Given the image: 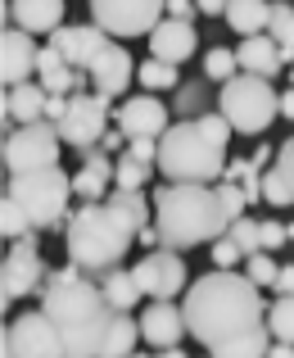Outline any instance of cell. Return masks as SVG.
Segmentation results:
<instances>
[{"label":"cell","mask_w":294,"mask_h":358,"mask_svg":"<svg viewBox=\"0 0 294 358\" xmlns=\"http://www.w3.org/2000/svg\"><path fill=\"white\" fill-rule=\"evenodd\" d=\"M182 313H186V331L204 345L208 354L235 345L253 331H267V308L263 295L244 272H204L191 281V290L182 295Z\"/></svg>","instance_id":"cell-1"},{"label":"cell","mask_w":294,"mask_h":358,"mask_svg":"<svg viewBox=\"0 0 294 358\" xmlns=\"http://www.w3.org/2000/svg\"><path fill=\"white\" fill-rule=\"evenodd\" d=\"M41 313L59 327L64 358H104L118 331V308L104 299L100 281H91L82 268H50L41 286Z\"/></svg>","instance_id":"cell-2"},{"label":"cell","mask_w":294,"mask_h":358,"mask_svg":"<svg viewBox=\"0 0 294 358\" xmlns=\"http://www.w3.org/2000/svg\"><path fill=\"white\" fill-rule=\"evenodd\" d=\"M154 231L163 250L182 254L195 245H217L231 231V213L222 209L217 186H159L154 191Z\"/></svg>","instance_id":"cell-3"},{"label":"cell","mask_w":294,"mask_h":358,"mask_svg":"<svg viewBox=\"0 0 294 358\" xmlns=\"http://www.w3.org/2000/svg\"><path fill=\"white\" fill-rule=\"evenodd\" d=\"M136 236H140V227L122 209H113L109 200H91L82 209H73L68 227H64L68 263L82 268L91 281H100L113 268H122V254L136 245Z\"/></svg>","instance_id":"cell-4"},{"label":"cell","mask_w":294,"mask_h":358,"mask_svg":"<svg viewBox=\"0 0 294 358\" xmlns=\"http://www.w3.org/2000/svg\"><path fill=\"white\" fill-rule=\"evenodd\" d=\"M159 173L172 186H213L226 177V150L199 131V122L182 118L159 141Z\"/></svg>","instance_id":"cell-5"},{"label":"cell","mask_w":294,"mask_h":358,"mask_svg":"<svg viewBox=\"0 0 294 358\" xmlns=\"http://www.w3.org/2000/svg\"><path fill=\"white\" fill-rule=\"evenodd\" d=\"M9 200L27 213L32 231L45 227H68V200H73V177L59 173V168H41V173H23V177H9Z\"/></svg>","instance_id":"cell-6"},{"label":"cell","mask_w":294,"mask_h":358,"mask_svg":"<svg viewBox=\"0 0 294 358\" xmlns=\"http://www.w3.org/2000/svg\"><path fill=\"white\" fill-rule=\"evenodd\" d=\"M217 114L231 122V131L253 136V131H267L272 118H281V96L272 91V82L240 73V78H231L222 87V96H217Z\"/></svg>","instance_id":"cell-7"},{"label":"cell","mask_w":294,"mask_h":358,"mask_svg":"<svg viewBox=\"0 0 294 358\" xmlns=\"http://www.w3.org/2000/svg\"><path fill=\"white\" fill-rule=\"evenodd\" d=\"M59 127L54 122H32V127H9L5 136V168L9 177L41 173V168H59Z\"/></svg>","instance_id":"cell-8"},{"label":"cell","mask_w":294,"mask_h":358,"mask_svg":"<svg viewBox=\"0 0 294 358\" xmlns=\"http://www.w3.org/2000/svg\"><path fill=\"white\" fill-rule=\"evenodd\" d=\"M163 18H168V5H154V0H96L91 5V23L113 41L154 36Z\"/></svg>","instance_id":"cell-9"},{"label":"cell","mask_w":294,"mask_h":358,"mask_svg":"<svg viewBox=\"0 0 294 358\" xmlns=\"http://www.w3.org/2000/svg\"><path fill=\"white\" fill-rule=\"evenodd\" d=\"M104 136H109V100L96 96V91L68 96V114H64V122H59V141L64 145H78L82 155H87V150H100Z\"/></svg>","instance_id":"cell-10"},{"label":"cell","mask_w":294,"mask_h":358,"mask_svg":"<svg viewBox=\"0 0 294 358\" xmlns=\"http://www.w3.org/2000/svg\"><path fill=\"white\" fill-rule=\"evenodd\" d=\"M131 277H136L140 295H149V304H177V295H186V290H191L186 263H182V254H172V250L145 254V259L131 268Z\"/></svg>","instance_id":"cell-11"},{"label":"cell","mask_w":294,"mask_h":358,"mask_svg":"<svg viewBox=\"0 0 294 358\" xmlns=\"http://www.w3.org/2000/svg\"><path fill=\"white\" fill-rule=\"evenodd\" d=\"M45 263H41V250H36V236L27 241H14V250L5 254V268H0V299L14 304V299H27L32 290L45 286Z\"/></svg>","instance_id":"cell-12"},{"label":"cell","mask_w":294,"mask_h":358,"mask_svg":"<svg viewBox=\"0 0 294 358\" xmlns=\"http://www.w3.org/2000/svg\"><path fill=\"white\" fill-rule=\"evenodd\" d=\"M5 350L14 358H64V341L59 327L36 308V313H18L5 327Z\"/></svg>","instance_id":"cell-13"},{"label":"cell","mask_w":294,"mask_h":358,"mask_svg":"<svg viewBox=\"0 0 294 358\" xmlns=\"http://www.w3.org/2000/svg\"><path fill=\"white\" fill-rule=\"evenodd\" d=\"M113 122H118V131L127 141H163V131L172 127L163 100H154V96H127L113 109Z\"/></svg>","instance_id":"cell-14"},{"label":"cell","mask_w":294,"mask_h":358,"mask_svg":"<svg viewBox=\"0 0 294 358\" xmlns=\"http://www.w3.org/2000/svg\"><path fill=\"white\" fill-rule=\"evenodd\" d=\"M109 41H113V36H104L96 23H78V27L64 23L59 32L50 36V50L59 55L73 73H91V64L104 55V45H109Z\"/></svg>","instance_id":"cell-15"},{"label":"cell","mask_w":294,"mask_h":358,"mask_svg":"<svg viewBox=\"0 0 294 358\" xmlns=\"http://www.w3.org/2000/svg\"><path fill=\"white\" fill-rule=\"evenodd\" d=\"M41 50L45 45H36L32 36L18 32V27H5V32H0V78H5V91L32 82V73L41 69Z\"/></svg>","instance_id":"cell-16"},{"label":"cell","mask_w":294,"mask_h":358,"mask_svg":"<svg viewBox=\"0 0 294 358\" xmlns=\"http://www.w3.org/2000/svg\"><path fill=\"white\" fill-rule=\"evenodd\" d=\"M87 78H91V91H96V96L118 100V96H127L131 78H136V59L122 50V41H109V45H104V55L91 64Z\"/></svg>","instance_id":"cell-17"},{"label":"cell","mask_w":294,"mask_h":358,"mask_svg":"<svg viewBox=\"0 0 294 358\" xmlns=\"http://www.w3.org/2000/svg\"><path fill=\"white\" fill-rule=\"evenodd\" d=\"M186 336V313L182 304H149L140 313V341H149L154 350H177Z\"/></svg>","instance_id":"cell-18"},{"label":"cell","mask_w":294,"mask_h":358,"mask_svg":"<svg viewBox=\"0 0 294 358\" xmlns=\"http://www.w3.org/2000/svg\"><path fill=\"white\" fill-rule=\"evenodd\" d=\"M113 173H118V164H113L104 150H87V155H82V168L73 173V195H82V204H91V200H109V191H113Z\"/></svg>","instance_id":"cell-19"},{"label":"cell","mask_w":294,"mask_h":358,"mask_svg":"<svg viewBox=\"0 0 294 358\" xmlns=\"http://www.w3.org/2000/svg\"><path fill=\"white\" fill-rule=\"evenodd\" d=\"M195 23H177V18H163L159 23V32L149 36V59H159V64H186L195 55Z\"/></svg>","instance_id":"cell-20"},{"label":"cell","mask_w":294,"mask_h":358,"mask_svg":"<svg viewBox=\"0 0 294 358\" xmlns=\"http://www.w3.org/2000/svg\"><path fill=\"white\" fill-rule=\"evenodd\" d=\"M5 14L14 18V27L27 32V36H36V32L54 36L64 27V0H14Z\"/></svg>","instance_id":"cell-21"},{"label":"cell","mask_w":294,"mask_h":358,"mask_svg":"<svg viewBox=\"0 0 294 358\" xmlns=\"http://www.w3.org/2000/svg\"><path fill=\"white\" fill-rule=\"evenodd\" d=\"M235 59H240V73L263 78V82H272L281 69H286V55L277 50V41H272V36H249V41H240Z\"/></svg>","instance_id":"cell-22"},{"label":"cell","mask_w":294,"mask_h":358,"mask_svg":"<svg viewBox=\"0 0 294 358\" xmlns=\"http://www.w3.org/2000/svg\"><path fill=\"white\" fill-rule=\"evenodd\" d=\"M45 105H50V91H45L41 82H23V87L5 91V118L18 122V127L45 122Z\"/></svg>","instance_id":"cell-23"},{"label":"cell","mask_w":294,"mask_h":358,"mask_svg":"<svg viewBox=\"0 0 294 358\" xmlns=\"http://www.w3.org/2000/svg\"><path fill=\"white\" fill-rule=\"evenodd\" d=\"M226 27L240 32V41H249V36H267L272 5H263V0H231V5H226Z\"/></svg>","instance_id":"cell-24"},{"label":"cell","mask_w":294,"mask_h":358,"mask_svg":"<svg viewBox=\"0 0 294 358\" xmlns=\"http://www.w3.org/2000/svg\"><path fill=\"white\" fill-rule=\"evenodd\" d=\"M100 290L118 313H131L136 299H140V286H136V277H131V268H113L109 277H100Z\"/></svg>","instance_id":"cell-25"},{"label":"cell","mask_w":294,"mask_h":358,"mask_svg":"<svg viewBox=\"0 0 294 358\" xmlns=\"http://www.w3.org/2000/svg\"><path fill=\"white\" fill-rule=\"evenodd\" d=\"M222 182H235L244 191V200L249 204H258L263 200V173L258 168H253V159H231V164H226V177Z\"/></svg>","instance_id":"cell-26"},{"label":"cell","mask_w":294,"mask_h":358,"mask_svg":"<svg viewBox=\"0 0 294 358\" xmlns=\"http://www.w3.org/2000/svg\"><path fill=\"white\" fill-rule=\"evenodd\" d=\"M267 36L277 41V50L286 55V64H294V5H272Z\"/></svg>","instance_id":"cell-27"},{"label":"cell","mask_w":294,"mask_h":358,"mask_svg":"<svg viewBox=\"0 0 294 358\" xmlns=\"http://www.w3.org/2000/svg\"><path fill=\"white\" fill-rule=\"evenodd\" d=\"M136 82L145 87V96H154V91H172V87H182V73H177L172 64L149 59V64H140V69H136Z\"/></svg>","instance_id":"cell-28"},{"label":"cell","mask_w":294,"mask_h":358,"mask_svg":"<svg viewBox=\"0 0 294 358\" xmlns=\"http://www.w3.org/2000/svg\"><path fill=\"white\" fill-rule=\"evenodd\" d=\"M113 164H118V173H113V186H118V191H145V182L154 177V173H149V164L131 159L127 150H122V155L113 159Z\"/></svg>","instance_id":"cell-29"},{"label":"cell","mask_w":294,"mask_h":358,"mask_svg":"<svg viewBox=\"0 0 294 358\" xmlns=\"http://www.w3.org/2000/svg\"><path fill=\"white\" fill-rule=\"evenodd\" d=\"M0 231H5V241L14 245V241H27V236H36L32 231V222H27V213L18 209L14 200L5 195V204H0Z\"/></svg>","instance_id":"cell-30"},{"label":"cell","mask_w":294,"mask_h":358,"mask_svg":"<svg viewBox=\"0 0 294 358\" xmlns=\"http://www.w3.org/2000/svg\"><path fill=\"white\" fill-rule=\"evenodd\" d=\"M267 331L277 336V341H286V345H294V295H286V299H277V304L267 308Z\"/></svg>","instance_id":"cell-31"},{"label":"cell","mask_w":294,"mask_h":358,"mask_svg":"<svg viewBox=\"0 0 294 358\" xmlns=\"http://www.w3.org/2000/svg\"><path fill=\"white\" fill-rule=\"evenodd\" d=\"M204 73L217 82H231L240 78V59H235V50H226V45H213V50L204 55Z\"/></svg>","instance_id":"cell-32"},{"label":"cell","mask_w":294,"mask_h":358,"mask_svg":"<svg viewBox=\"0 0 294 358\" xmlns=\"http://www.w3.org/2000/svg\"><path fill=\"white\" fill-rule=\"evenodd\" d=\"M263 200L277 204V209H290V204H294V182L281 173V168H272V173L263 177Z\"/></svg>","instance_id":"cell-33"},{"label":"cell","mask_w":294,"mask_h":358,"mask_svg":"<svg viewBox=\"0 0 294 358\" xmlns=\"http://www.w3.org/2000/svg\"><path fill=\"white\" fill-rule=\"evenodd\" d=\"M226 236H231L235 245H240V254H244V259H253V254H263V241H258V222H253L249 213H244L240 222H231V231H226Z\"/></svg>","instance_id":"cell-34"},{"label":"cell","mask_w":294,"mask_h":358,"mask_svg":"<svg viewBox=\"0 0 294 358\" xmlns=\"http://www.w3.org/2000/svg\"><path fill=\"white\" fill-rule=\"evenodd\" d=\"M244 277H249L253 286H277L281 263L272 259V254H253V259H244Z\"/></svg>","instance_id":"cell-35"},{"label":"cell","mask_w":294,"mask_h":358,"mask_svg":"<svg viewBox=\"0 0 294 358\" xmlns=\"http://www.w3.org/2000/svg\"><path fill=\"white\" fill-rule=\"evenodd\" d=\"M217 195H222V209L231 213V222L244 218V209H249V200H244V191L235 182H217Z\"/></svg>","instance_id":"cell-36"},{"label":"cell","mask_w":294,"mask_h":358,"mask_svg":"<svg viewBox=\"0 0 294 358\" xmlns=\"http://www.w3.org/2000/svg\"><path fill=\"white\" fill-rule=\"evenodd\" d=\"M195 122H199V131H204L213 145H222V150H226V141H231V122H226L222 114H204V118H195Z\"/></svg>","instance_id":"cell-37"},{"label":"cell","mask_w":294,"mask_h":358,"mask_svg":"<svg viewBox=\"0 0 294 358\" xmlns=\"http://www.w3.org/2000/svg\"><path fill=\"white\" fill-rule=\"evenodd\" d=\"M213 263H217V268H222V272H235V263H244L240 245H235L231 236H222V241L213 245Z\"/></svg>","instance_id":"cell-38"},{"label":"cell","mask_w":294,"mask_h":358,"mask_svg":"<svg viewBox=\"0 0 294 358\" xmlns=\"http://www.w3.org/2000/svg\"><path fill=\"white\" fill-rule=\"evenodd\" d=\"M258 241H263V254H272L290 241V227L286 222H258Z\"/></svg>","instance_id":"cell-39"},{"label":"cell","mask_w":294,"mask_h":358,"mask_svg":"<svg viewBox=\"0 0 294 358\" xmlns=\"http://www.w3.org/2000/svg\"><path fill=\"white\" fill-rule=\"evenodd\" d=\"M127 155L154 168V164H159V141H127Z\"/></svg>","instance_id":"cell-40"},{"label":"cell","mask_w":294,"mask_h":358,"mask_svg":"<svg viewBox=\"0 0 294 358\" xmlns=\"http://www.w3.org/2000/svg\"><path fill=\"white\" fill-rule=\"evenodd\" d=\"M277 168H281V173H286L290 177V182H294V136L286 141V145H281L277 150Z\"/></svg>","instance_id":"cell-41"},{"label":"cell","mask_w":294,"mask_h":358,"mask_svg":"<svg viewBox=\"0 0 294 358\" xmlns=\"http://www.w3.org/2000/svg\"><path fill=\"white\" fill-rule=\"evenodd\" d=\"M277 299H286V295H294V263H286V268H281V277H277Z\"/></svg>","instance_id":"cell-42"},{"label":"cell","mask_w":294,"mask_h":358,"mask_svg":"<svg viewBox=\"0 0 294 358\" xmlns=\"http://www.w3.org/2000/svg\"><path fill=\"white\" fill-rule=\"evenodd\" d=\"M168 18H177V23H191V18H195V5H191V0H172V5H168Z\"/></svg>","instance_id":"cell-43"},{"label":"cell","mask_w":294,"mask_h":358,"mask_svg":"<svg viewBox=\"0 0 294 358\" xmlns=\"http://www.w3.org/2000/svg\"><path fill=\"white\" fill-rule=\"evenodd\" d=\"M136 245H145V250L154 254V245H163V241H159V231H154V227H145V231H140V236H136Z\"/></svg>","instance_id":"cell-44"},{"label":"cell","mask_w":294,"mask_h":358,"mask_svg":"<svg viewBox=\"0 0 294 358\" xmlns=\"http://www.w3.org/2000/svg\"><path fill=\"white\" fill-rule=\"evenodd\" d=\"M100 150H104V155H113V150H122V131H109V136L100 141Z\"/></svg>","instance_id":"cell-45"},{"label":"cell","mask_w":294,"mask_h":358,"mask_svg":"<svg viewBox=\"0 0 294 358\" xmlns=\"http://www.w3.org/2000/svg\"><path fill=\"white\" fill-rule=\"evenodd\" d=\"M199 14H204V18H217V14H222V18H226V5H217V0H204V5H199Z\"/></svg>","instance_id":"cell-46"},{"label":"cell","mask_w":294,"mask_h":358,"mask_svg":"<svg viewBox=\"0 0 294 358\" xmlns=\"http://www.w3.org/2000/svg\"><path fill=\"white\" fill-rule=\"evenodd\" d=\"M281 118H294V87L281 91Z\"/></svg>","instance_id":"cell-47"},{"label":"cell","mask_w":294,"mask_h":358,"mask_svg":"<svg viewBox=\"0 0 294 358\" xmlns=\"http://www.w3.org/2000/svg\"><path fill=\"white\" fill-rule=\"evenodd\" d=\"M267 358H294V345H286V341H272V354Z\"/></svg>","instance_id":"cell-48"},{"label":"cell","mask_w":294,"mask_h":358,"mask_svg":"<svg viewBox=\"0 0 294 358\" xmlns=\"http://www.w3.org/2000/svg\"><path fill=\"white\" fill-rule=\"evenodd\" d=\"M199 100V87H182V109H191Z\"/></svg>","instance_id":"cell-49"},{"label":"cell","mask_w":294,"mask_h":358,"mask_svg":"<svg viewBox=\"0 0 294 358\" xmlns=\"http://www.w3.org/2000/svg\"><path fill=\"white\" fill-rule=\"evenodd\" d=\"M267 159H272V145H258V150H253V168H263Z\"/></svg>","instance_id":"cell-50"},{"label":"cell","mask_w":294,"mask_h":358,"mask_svg":"<svg viewBox=\"0 0 294 358\" xmlns=\"http://www.w3.org/2000/svg\"><path fill=\"white\" fill-rule=\"evenodd\" d=\"M159 358H191V354H182V350H163Z\"/></svg>","instance_id":"cell-51"},{"label":"cell","mask_w":294,"mask_h":358,"mask_svg":"<svg viewBox=\"0 0 294 358\" xmlns=\"http://www.w3.org/2000/svg\"><path fill=\"white\" fill-rule=\"evenodd\" d=\"M290 250H294V222H290Z\"/></svg>","instance_id":"cell-52"},{"label":"cell","mask_w":294,"mask_h":358,"mask_svg":"<svg viewBox=\"0 0 294 358\" xmlns=\"http://www.w3.org/2000/svg\"><path fill=\"white\" fill-rule=\"evenodd\" d=\"M290 87H294V64H290Z\"/></svg>","instance_id":"cell-53"},{"label":"cell","mask_w":294,"mask_h":358,"mask_svg":"<svg viewBox=\"0 0 294 358\" xmlns=\"http://www.w3.org/2000/svg\"><path fill=\"white\" fill-rule=\"evenodd\" d=\"M131 358H154V354H131Z\"/></svg>","instance_id":"cell-54"}]
</instances>
